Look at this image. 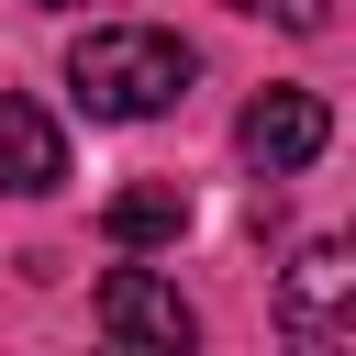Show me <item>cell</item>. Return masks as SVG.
Here are the masks:
<instances>
[{"instance_id":"cell-1","label":"cell","mask_w":356,"mask_h":356,"mask_svg":"<svg viewBox=\"0 0 356 356\" xmlns=\"http://www.w3.org/2000/svg\"><path fill=\"white\" fill-rule=\"evenodd\" d=\"M67 89L89 122H156L189 100V44L156 33V22H89L67 44Z\"/></svg>"},{"instance_id":"cell-2","label":"cell","mask_w":356,"mask_h":356,"mask_svg":"<svg viewBox=\"0 0 356 356\" xmlns=\"http://www.w3.org/2000/svg\"><path fill=\"white\" fill-rule=\"evenodd\" d=\"M234 145H245V167H256V178H300V167L334 145V111H323L312 89H256V100H245V122H234Z\"/></svg>"},{"instance_id":"cell-3","label":"cell","mask_w":356,"mask_h":356,"mask_svg":"<svg viewBox=\"0 0 356 356\" xmlns=\"http://www.w3.org/2000/svg\"><path fill=\"white\" fill-rule=\"evenodd\" d=\"M100 334H122V345H167V356H178L200 323H189V300H178L167 278H145V267H111V278H100Z\"/></svg>"},{"instance_id":"cell-4","label":"cell","mask_w":356,"mask_h":356,"mask_svg":"<svg viewBox=\"0 0 356 356\" xmlns=\"http://www.w3.org/2000/svg\"><path fill=\"white\" fill-rule=\"evenodd\" d=\"M0 189L11 200H44V189H67V134L22 100V89H0Z\"/></svg>"},{"instance_id":"cell-5","label":"cell","mask_w":356,"mask_h":356,"mask_svg":"<svg viewBox=\"0 0 356 356\" xmlns=\"http://www.w3.org/2000/svg\"><path fill=\"white\" fill-rule=\"evenodd\" d=\"M100 234L134 245V256H145V245H178V234H189V189H178V178H145V189H122V200L100 211Z\"/></svg>"},{"instance_id":"cell-6","label":"cell","mask_w":356,"mask_h":356,"mask_svg":"<svg viewBox=\"0 0 356 356\" xmlns=\"http://www.w3.org/2000/svg\"><path fill=\"white\" fill-rule=\"evenodd\" d=\"M345 300H356V267H345V245H312V256L289 267V323L312 334V323H334Z\"/></svg>"},{"instance_id":"cell-7","label":"cell","mask_w":356,"mask_h":356,"mask_svg":"<svg viewBox=\"0 0 356 356\" xmlns=\"http://www.w3.org/2000/svg\"><path fill=\"white\" fill-rule=\"evenodd\" d=\"M234 11H256V22H278V33H323V22H334V0H234Z\"/></svg>"},{"instance_id":"cell-8","label":"cell","mask_w":356,"mask_h":356,"mask_svg":"<svg viewBox=\"0 0 356 356\" xmlns=\"http://www.w3.org/2000/svg\"><path fill=\"white\" fill-rule=\"evenodd\" d=\"M33 11H78V0H33Z\"/></svg>"}]
</instances>
